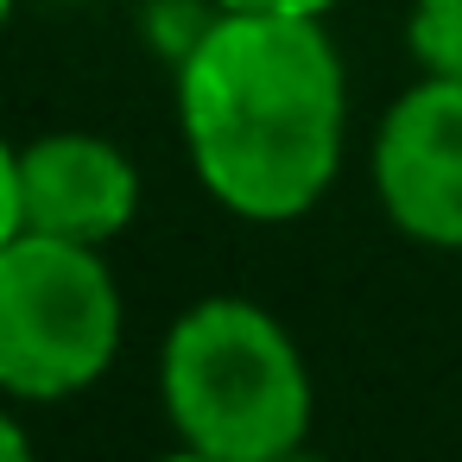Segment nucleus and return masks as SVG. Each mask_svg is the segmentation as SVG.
<instances>
[{
  "label": "nucleus",
  "instance_id": "obj_1",
  "mask_svg": "<svg viewBox=\"0 0 462 462\" xmlns=\"http://www.w3.org/2000/svg\"><path fill=\"white\" fill-rule=\"evenodd\" d=\"M178 127L222 209L247 222L317 209L348 127L336 39L310 14H216L178 58Z\"/></svg>",
  "mask_w": 462,
  "mask_h": 462
},
{
  "label": "nucleus",
  "instance_id": "obj_2",
  "mask_svg": "<svg viewBox=\"0 0 462 462\" xmlns=\"http://www.w3.org/2000/svg\"><path fill=\"white\" fill-rule=\"evenodd\" d=\"M159 399L178 443L222 462H273L310 430V367L254 298H203L165 329Z\"/></svg>",
  "mask_w": 462,
  "mask_h": 462
},
{
  "label": "nucleus",
  "instance_id": "obj_3",
  "mask_svg": "<svg viewBox=\"0 0 462 462\" xmlns=\"http://www.w3.org/2000/svg\"><path fill=\"white\" fill-rule=\"evenodd\" d=\"M121 355V285L102 247L20 228L0 247V399L58 405Z\"/></svg>",
  "mask_w": 462,
  "mask_h": 462
},
{
  "label": "nucleus",
  "instance_id": "obj_4",
  "mask_svg": "<svg viewBox=\"0 0 462 462\" xmlns=\"http://www.w3.org/2000/svg\"><path fill=\"white\" fill-rule=\"evenodd\" d=\"M374 197L424 247H462V83L418 77L374 134Z\"/></svg>",
  "mask_w": 462,
  "mask_h": 462
},
{
  "label": "nucleus",
  "instance_id": "obj_5",
  "mask_svg": "<svg viewBox=\"0 0 462 462\" xmlns=\"http://www.w3.org/2000/svg\"><path fill=\"white\" fill-rule=\"evenodd\" d=\"M140 209L134 159L102 134H45L20 146V222L32 235L102 247Z\"/></svg>",
  "mask_w": 462,
  "mask_h": 462
},
{
  "label": "nucleus",
  "instance_id": "obj_6",
  "mask_svg": "<svg viewBox=\"0 0 462 462\" xmlns=\"http://www.w3.org/2000/svg\"><path fill=\"white\" fill-rule=\"evenodd\" d=\"M405 45H411L424 77L462 83V0H411Z\"/></svg>",
  "mask_w": 462,
  "mask_h": 462
},
{
  "label": "nucleus",
  "instance_id": "obj_7",
  "mask_svg": "<svg viewBox=\"0 0 462 462\" xmlns=\"http://www.w3.org/2000/svg\"><path fill=\"white\" fill-rule=\"evenodd\" d=\"M20 228H26L20 222V152L0 140V247H7Z\"/></svg>",
  "mask_w": 462,
  "mask_h": 462
},
{
  "label": "nucleus",
  "instance_id": "obj_8",
  "mask_svg": "<svg viewBox=\"0 0 462 462\" xmlns=\"http://www.w3.org/2000/svg\"><path fill=\"white\" fill-rule=\"evenodd\" d=\"M209 7L216 14H310V20H323L342 0H209Z\"/></svg>",
  "mask_w": 462,
  "mask_h": 462
},
{
  "label": "nucleus",
  "instance_id": "obj_9",
  "mask_svg": "<svg viewBox=\"0 0 462 462\" xmlns=\"http://www.w3.org/2000/svg\"><path fill=\"white\" fill-rule=\"evenodd\" d=\"M0 462H39V449H32V437H26V424L0 405Z\"/></svg>",
  "mask_w": 462,
  "mask_h": 462
},
{
  "label": "nucleus",
  "instance_id": "obj_10",
  "mask_svg": "<svg viewBox=\"0 0 462 462\" xmlns=\"http://www.w3.org/2000/svg\"><path fill=\"white\" fill-rule=\"evenodd\" d=\"M159 462H222V456H203V449H184V443H178V449H171V456H159Z\"/></svg>",
  "mask_w": 462,
  "mask_h": 462
},
{
  "label": "nucleus",
  "instance_id": "obj_11",
  "mask_svg": "<svg viewBox=\"0 0 462 462\" xmlns=\"http://www.w3.org/2000/svg\"><path fill=\"white\" fill-rule=\"evenodd\" d=\"M273 462H323V456H310V449L298 443V449H285V456H273Z\"/></svg>",
  "mask_w": 462,
  "mask_h": 462
},
{
  "label": "nucleus",
  "instance_id": "obj_12",
  "mask_svg": "<svg viewBox=\"0 0 462 462\" xmlns=\"http://www.w3.org/2000/svg\"><path fill=\"white\" fill-rule=\"evenodd\" d=\"M7 20H14V0H0V32H7Z\"/></svg>",
  "mask_w": 462,
  "mask_h": 462
}]
</instances>
